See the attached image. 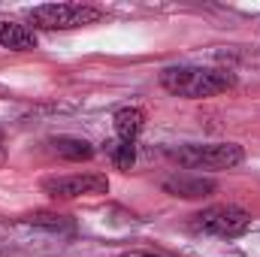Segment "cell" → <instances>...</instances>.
Returning <instances> with one entry per match:
<instances>
[{"label": "cell", "instance_id": "10", "mask_svg": "<svg viewBox=\"0 0 260 257\" xmlns=\"http://www.w3.org/2000/svg\"><path fill=\"white\" fill-rule=\"evenodd\" d=\"M106 154L118 170H130L136 160V142H124V139H112L106 142Z\"/></svg>", "mask_w": 260, "mask_h": 257}, {"label": "cell", "instance_id": "6", "mask_svg": "<svg viewBox=\"0 0 260 257\" xmlns=\"http://www.w3.org/2000/svg\"><path fill=\"white\" fill-rule=\"evenodd\" d=\"M164 191L179 200H203V197L215 194V182L203 179V176H191V173H179V176L164 179Z\"/></svg>", "mask_w": 260, "mask_h": 257}, {"label": "cell", "instance_id": "7", "mask_svg": "<svg viewBox=\"0 0 260 257\" xmlns=\"http://www.w3.org/2000/svg\"><path fill=\"white\" fill-rule=\"evenodd\" d=\"M0 46L3 49H12V52H27V49H37V34L27 24L3 21L0 18Z\"/></svg>", "mask_w": 260, "mask_h": 257}, {"label": "cell", "instance_id": "8", "mask_svg": "<svg viewBox=\"0 0 260 257\" xmlns=\"http://www.w3.org/2000/svg\"><path fill=\"white\" fill-rule=\"evenodd\" d=\"M112 124H115V136L124 139V142H136L139 133L145 130V112L136 109V106H124L112 115Z\"/></svg>", "mask_w": 260, "mask_h": 257}, {"label": "cell", "instance_id": "4", "mask_svg": "<svg viewBox=\"0 0 260 257\" xmlns=\"http://www.w3.org/2000/svg\"><path fill=\"white\" fill-rule=\"evenodd\" d=\"M251 227V215L242 206L233 203H221V206H209L194 215V230L209 233V236H221V239H236Z\"/></svg>", "mask_w": 260, "mask_h": 257}, {"label": "cell", "instance_id": "13", "mask_svg": "<svg viewBox=\"0 0 260 257\" xmlns=\"http://www.w3.org/2000/svg\"><path fill=\"white\" fill-rule=\"evenodd\" d=\"M3 164H6V148L0 145V167H3Z\"/></svg>", "mask_w": 260, "mask_h": 257}, {"label": "cell", "instance_id": "1", "mask_svg": "<svg viewBox=\"0 0 260 257\" xmlns=\"http://www.w3.org/2000/svg\"><path fill=\"white\" fill-rule=\"evenodd\" d=\"M160 85L176 97L203 100V97L230 91L236 85V76L227 70H215V67H167L160 73Z\"/></svg>", "mask_w": 260, "mask_h": 257}, {"label": "cell", "instance_id": "5", "mask_svg": "<svg viewBox=\"0 0 260 257\" xmlns=\"http://www.w3.org/2000/svg\"><path fill=\"white\" fill-rule=\"evenodd\" d=\"M43 191L52 200H76V197H94L109 191L106 173H73V176H52L43 182Z\"/></svg>", "mask_w": 260, "mask_h": 257}, {"label": "cell", "instance_id": "9", "mask_svg": "<svg viewBox=\"0 0 260 257\" xmlns=\"http://www.w3.org/2000/svg\"><path fill=\"white\" fill-rule=\"evenodd\" d=\"M49 145L58 157H67V160H91L94 157V145L79 136H55Z\"/></svg>", "mask_w": 260, "mask_h": 257}, {"label": "cell", "instance_id": "11", "mask_svg": "<svg viewBox=\"0 0 260 257\" xmlns=\"http://www.w3.org/2000/svg\"><path fill=\"white\" fill-rule=\"evenodd\" d=\"M27 221L37 224V227H49V230H70V227H73V221H70L67 215H55V212H37V215H30Z\"/></svg>", "mask_w": 260, "mask_h": 257}, {"label": "cell", "instance_id": "12", "mask_svg": "<svg viewBox=\"0 0 260 257\" xmlns=\"http://www.w3.org/2000/svg\"><path fill=\"white\" fill-rule=\"evenodd\" d=\"M121 257H160V254H151V251H127V254Z\"/></svg>", "mask_w": 260, "mask_h": 257}, {"label": "cell", "instance_id": "2", "mask_svg": "<svg viewBox=\"0 0 260 257\" xmlns=\"http://www.w3.org/2000/svg\"><path fill=\"white\" fill-rule=\"evenodd\" d=\"M103 18V9L88 3H46L30 9V24L40 30H73Z\"/></svg>", "mask_w": 260, "mask_h": 257}, {"label": "cell", "instance_id": "3", "mask_svg": "<svg viewBox=\"0 0 260 257\" xmlns=\"http://www.w3.org/2000/svg\"><path fill=\"white\" fill-rule=\"evenodd\" d=\"M173 157L188 170H230L242 164L245 151L236 142H206V145H182Z\"/></svg>", "mask_w": 260, "mask_h": 257}]
</instances>
